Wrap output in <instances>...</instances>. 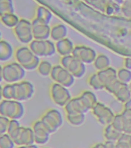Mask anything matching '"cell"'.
Listing matches in <instances>:
<instances>
[{
	"instance_id": "obj_1",
	"label": "cell",
	"mask_w": 131,
	"mask_h": 148,
	"mask_svg": "<svg viewBox=\"0 0 131 148\" xmlns=\"http://www.w3.org/2000/svg\"><path fill=\"white\" fill-rule=\"evenodd\" d=\"M34 92V86L28 81L9 83L3 87V97L5 99L24 101L31 98Z\"/></svg>"
},
{
	"instance_id": "obj_2",
	"label": "cell",
	"mask_w": 131,
	"mask_h": 148,
	"mask_svg": "<svg viewBox=\"0 0 131 148\" xmlns=\"http://www.w3.org/2000/svg\"><path fill=\"white\" fill-rule=\"evenodd\" d=\"M7 133L15 145L19 147L27 148L35 143L32 129L21 127L18 120H10Z\"/></svg>"
},
{
	"instance_id": "obj_3",
	"label": "cell",
	"mask_w": 131,
	"mask_h": 148,
	"mask_svg": "<svg viewBox=\"0 0 131 148\" xmlns=\"http://www.w3.org/2000/svg\"><path fill=\"white\" fill-rule=\"evenodd\" d=\"M25 113L22 102L16 100L4 99L0 102V115L10 120H18Z\"/></svg>"
},
{
	"instance_id": "obj_4",
	"label": "cell",
	"mask_w": 131,
	"mask_h": 148,
	"mask_svg": "<svg viewBox=\"0 0 131 148\" xmlns=\"http://www.w3.org/2000/svg\"><path fill=\"white\" fill-rule=\"evenodd\" d=\"M17 62L25 70L33 71L37 67L40 63L39 58L33 53L30 48L22 47L18 49L15 53Z\"/></svg>"
},
{
	"instance_id": "obj_5",
	"label": "cell",
	"mask_w": 131,
	"mask_h": 148,
	"mask_svg": "<svg viewBox=\"0 0 131 148\" xmlns=\"http://www.w3.org/2000/svg\"><path fill=\"white\" fill-rule=\"evenodd\" d=\"M25 74V69L18 62L10 63L3 67V80L8 83L20 82Z\"/></svg>"
},
{
	"instance_id": "obj_6",
	"label": "cell",
	"mask_w": 131,
	"mask_h": 148,
	"mask_svg": "<svg viewBox=\"0 0 131 148\" xmlns=\"http://www.w3.org/2000/svg\"><path fill=\"white\" fill-rule=\"evenodd\" d=\"M41 120L51 134L56 132L63 123L62 114L56 109H50L47 111Z\"/></svg>"
},
{
	"instance_id": "obj_7",
	"label": "cell",
	"mask_w": 131,
	"mask_h": 148,
	"mask_svg": "<svg viewBox=\"0 0 131 148\" xmlns=\"http://www.w3.org/2000/svg\"><path fill=\"white\" fill-rule=\"evenodd\" d=\"M29 48L38 57H48L55 53L56 47L53 42L47 40H35L30 42Z\"/></svg>"
},
{
	"instance_id": "obj_8",
	"label": "cell",
	"mask_w": 131,
	"mask_h": 148,
	"mask_svg": "<svg viewBox=\"0 0 131 148\" xmlns=\"http://www.w3.org/2000/svg\"><path fill=\"white\" fill-rule=\"evenodd\" d=\"M50 76L55 82L66 88L71 86L73 83V76L62 65L53 66Z\"/></svg>"
},
{
	"instance_id": "obj_9",
	"label": "cell",
	"mask_w": 131,
	"mask_h": 148,
	"mask_svg": "<svg viewBox=\"0 0 131 148\" xmlns=\"http://www.w3.org/2000/svg\"><path fill=\"white\" fill-rule=\"evenodd\" d=\"M50 96L55 104L62 107L71 100V95L67 88L56 82L51 86Z\"/></svg>"
},
{
	"instance_id": "obj_10",
	"label": "cell",
	"mask_w": 131,
	"mask_h": 148,
	"mask_svg": "<svg viewBox=\"0 0 131 148\" xmlns=\"http://www.w3.org/2000/svg\"><path fill=\"white\" fill-rule=\"evenodd\" d=\"M14 32L18 39L22 43L27 44L32 41L33 38L32 25L29 22L23 20L18 22L15 26Z\"/></svg>"
},
{
	"instance_id": "obj_11",
	"label": "cell",
	"mask_w": 131,
	"mask_h": 148,
	"mask_svg": "<svg viewBox=\"0 0 131 148\" xmlns=\"http://www.w3.org/2000/svg\"><path fill=\"white\" fill-rule=\"evenodd\" d=\"M35 143L39 145H44L49 140L51 133L41 120L37 121L32 126Z\"/></svg>"
},
{
	"instance_id": "obj_12",
	"label": "cell",
	"mask_w": 131,
	"mask_h": 148,
	"mask_svg": "<svg viewBox=\"0 0 131 148\" xmlns=\"http://www.w3.org/2000/svg\"><path fill=\"white\" fill-rule=\"evenodd\" d=\"M78 62L74 56L70 55L62 57L60 60L61 65L75 76H78L76 71L78 68Z\"/></svg>"
},
{
	"instance_id": "obj_13",
	"label": "cell",
	"mask_w": 131,
	"mask_h": 148,
	"mask_svg": "<svg viewBox=\"0 0 131 148\" xmlns=\"http://www.w3.org/2000/svg\"><path fill=\"white\" fill-rule=\"evenodd\" d=\"M14 50L11 44L5 40L0 41V61L6 62L12 58Z\"/></svg>"
},
{
	"instance_id": "obj_14",
	"label": "cell",
	"mask_w": 131,
	"mask_h": 148,
	"mask_svg": "<svg viewBox=\"0 0 131 148\" xmlns=\"http://www.w3.org/2000/svg\"><path fill=\"white\" fill-rule=\"evenodd\" d=\"M71 43L69 40L65 38L58 41L56 43L55 47L58 53L62 57L69 56L72 51Z\"/></svg>"
},
{
	"instance_id": "obj_15",
	"label": "cell",
	"mask_w": 131,
	"mask_h": 148,
	"mask_svg": "<svg viewBox=\"0 0 131 148\" xmlns=\"http://www.w3.org/2000/svg\"><path fill=\"white\" fill-rule=\"evenodd\" d=\"M33 36L35 40H46L50 35V30L48 26L32 25Z\"/></svg>"
},
{
	"instance_id": "obj_16",
	"label": "cell",
	"mask_w": 131,
	"mask_h": 148,
	"mask_svg": "<svg viewBox=\"0 0 131 148\" xmlns=\"http://www.w3.org/2000/svg\"><path fill=\"white\" fill-rule=\"evenodd\" d=\"M66 34V28L62 25L55 26L51 30V37L53 40L56 41L64 38Z\"/></svg>"
},
{
	"instance_id": "obj_17",
	"label": "cell",
	"mask_w": 131,
	"mask_h": 148,
	"mask_svg": "<svg viewBox=\"0 0 131 148\" xmlns=\"http://www.w3.org/2000/svg\"><path fill=\"white\" fill-rule=\"evenodd\" d=\"M52 65L47 61H43L40 62L37 67V70L40 75L43 76H48L50 75L52 69Z\"/></svg>"
},
{
	"instance_id": "obj_18",
	"label": "cell",
	"mask_w": 131,
	"mask_h": 148,
	"mask_svg": "<svg viewBox=\"0 0 131 148\" xmlns=\"http://www.w3.org/2000/svg\"><path fill=\"white\" fill-rule=\"evenodd\" d=\"M15 145L12 137L7 133L0 136V148H13Z\"/></svg>"
},
{
	"instance_id": "obj_19",
	"label": "cell",
	"mask_w": 131,
	"mask_h": 148,
	"mask_svg": "<svg viewBox=\"0 0 131 148\" xmlns=\"http://www.w3.org/2000/svg\"><path fill=\"white\" fill-rule=\"evenodd\" d=\"M10 119L0 115V136L7 133L9 127Z\"/></svg>"
},
{
	"instance_id": "obj_20",
	"label": "cell",
	"mask_w": 131,
	"mask_h": 148,
	"mask_svg": "<svg viewBox=\"0 0 131 148\" xmlns=\"http://www.w3.org/2000/svg\"><path fill=\"white\" fill-rule=\"evenodd\" d=\"M3 80V67L0 65V82H1Z\"/></svg>"
},
{
	"instance_id": "obj_21",
	"label": "cell",
	"mask_w": 131,
	"mask_h": 148,
	"mask_svg": "<svg viewBox=\"0 0 131 148\" xmlns=\"http://www.w3.org/2000/svg\"><path fill=\"white\" fill-rule=\"evenodd\" d=\"M3 98V87L0 85V102L2 100Z\"/></svg>"
},
{
	"instance_id": "obj_22",
	"label": "cell",
	"mask_w": 131,
	"mask_h": 148,
	"mask_svg": "<svg viewBox=\"0 0 131 148\" xmlns=\"http://www.w3.org/2000/svg\"><path fill=\"white\" fill-rule=\"evenodd\" d=\"M1 38H2V34H1V32H0V41L1 40Z\"/></svg>"
}]
</instances>
